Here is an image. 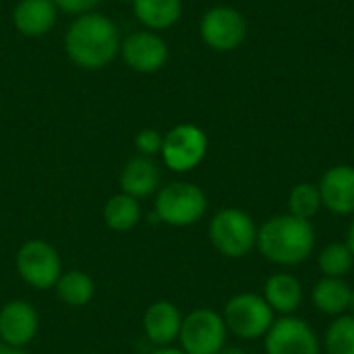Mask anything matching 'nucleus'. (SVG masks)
<instances>
[{"label":"nucleus","instance_id":"f8f14e48","mask_svg":"<svg viewBox=\"0 0 354 354\" xmlns=\"http://www.w3.org/2000/svg\"><path fill=\"white\" fill-rule=\"evenodd\" d=\"M39 317L27 301H10L0 309V342L25 348L37 334Z\"/></svg>","mask_w":354,"mask_h":354},{"label":"nucleus","instance_id":"aec40b11","mask_svg":"<svg viewBox=\"0 0 354 354\" xmlns=\"http://www.w3.org/2000/svg\"><path fill=\"white\" fill-rule=\"evenodd\" d=\"M56 297L68 305V307H85L89 305V301L93 299V292H95V286H93V280L81 272V270H68L64 274H60L56 286Z\"/></svg>","mask_w":354,"mask_h":354},{"label":"nucleus","instance_id":"9b49d317","mask_svg":"<svg viewBox=\"0 0 354 354\" xmlns=\"http://www.w3.org/2000/svg\"><path fill=\"white\" fill-rule=\"evenodd\" d=\"M120 54L133 71L156 73L168 60V46L153 31H135L120 44Z\"/></svg>","mask_w":354,"mask_h":354},{"label":"nucleus","instance_id":"c756f323","mask_svg":"<svg viewBox=\"0 0 354 354\" xmlns=\"http://www.w3.org/2000/svg\"><path fill=\"white\" fill-rule=\"evenodd\" d=\"M220 354H247V353H245L243 348H234V346H232V348H224Z\"/></svg>","mask_w":354,"mask_h":354},{"label":"nucleus","instance_id":"6ab92c4d","mask_svg":"<svg viewBox=\"0 0 354 354\" xmlns=\"http://www.w3.org/2000/svg\"><path fill=\"white\" fill-rule=\"evenodd\" d=\"M135 17L147 29H166L172 27L183 15L180 0H133Z\"/></svg>","mask_w":354,"mask_h":354},{"label":"nucleus","instance_id":"2eb2a0df","mask_svg":"<svg viewBox=\"0 0 354 354\" xmlns=\"http://www.w3.org/2000/svg\"><path fill=\"white\" fill-rule=\"evenodd\" d=\"M56 4L52 0H21L12 10V23L19 33L39 37L56 23Z\"/></svg>","mask_w":354,"mask_h":354},{"label":"nucleus","instance_id":"ddd939ff","mask_svg":"<svg viewBox=\"0 0 354 354\" xmlns=\"http://www.w3.org/2000/svg\"><path fill=\"white\" fill-rule=\"evenodd\" d=\"M319 195L326 209L336 216L354 214V166L338 164L324 172L319 180Z\"/></svg>","mask_w":354,"mask_h":354},{"label":"nucleus","instance_id":"2f4dec72","mask_svg":"<svg viewBox=\"0 0 354 354\" xmlns=\"http://www.w3.org/2000/svg\"><path fill=\"white\" fill-rule=\"evenodd\" d=\"M118 2H133V0H118Z\"/></svg>","mask_w":354,"mask_h":354},{"label":"nucleus","instance_id":"dca6fc26","mask_svg":"<svg viewBox=\"0 0 354 354\" xmlns=\"http://www.w3.org/2000/svg\"><path fill=\"white\" fill-rule=\"evenodd\" d=\"M158 187H160V168L151 158L137 156L124 164V168L120 172L122 193H127L135 199H143V197L153 195L158 191Z\"/></svg>","mask_w":354,"mask_h":354},{"label":"nucleus","instance_id":"a211bd4d","mask_svg":"<svg viewBox=\"0 0 354 354\" xmlns=\"http://www.w3.org/2000/svg\"><path fill=\"white\" fill-rule=\"evenodd\" d=\"M311 301L315 309L330 317H340L351 309L353 303V286L344 278H322L313 290Z\"/></svg>","mask_w":354,"mask_h":354},{"label":"nucleus","instance_id":"b1692460","mask_svg":"<svg viewBox=\"0 0 354 354\" xmlns=\"http://www.w3.org/2000/svg\"><path fill=\"white\" fill-rule=\"evenodd\" d=\"M324 353L354 354V315L334 317L324 336Z\"/></svg>","mask_w":354,"mask_h":354},{"label":"nucleus","instance_id":"5701e85b","mask_svg":"<svg viewBox=\"0 0 354 354\" xmlns=\"http://www.w3.org/2000/svg\"><path fill=\"white\" fill-rule=\"evenodd\" d=\"M324 207L319 187L313 183H299L288 195V214L301 220H311Z\"/></svg>","mask_w":354,"mask_h":354},{"label":"nucleus","instance_id":"7ed1b4c3","mask_svg":"<svg viewBox=\"0 0 354 354\" xmlns=\"http://www.w3.org/2000/svg\"><path fill=\"white\" fill-rule=\"evenodd\" d=\"M209 241L224 257L241 259L257 247V226L247 212L224 207L209 222Z\"/></svg>","mask_w":354,"mask_h":354},{"label":"nucleus","instance_id":"f3484780","mask_svg":"<svg viewBox=\"0 0 354 354\" xmlns=\"http://www.w3.org/2000/svg\"><path fill=\"white\" fill-rule=\"evenodd\" d=\"M263 299L274 313H280L282 317L292 315L303 303V286L292 274L278 272L266 280Z\"/></svg>","mask_w":354,"mask_h":354},{"label":"nucleus","instance_id":"412c9836","mask_svg":"<svg viewBox=\"0 0 354 354\" xmlns=\"http://www.w3.org/2000/svg\"><path fill=\"white\" fill-rule=\"evenodd\" d=\"M141 220V207L139 201L127 193L112 195L104 205V222L110 230L127 232L135 228Z\"/></svg>","mask_w":354,"mask_h":354},{"label":"nucleus","instance_id":"20e7f679","mask_svg":"<svg viewBox=\"0 0 354 354\" xmlns=\"http://www.w3.org/2000/svg\"><path fill=\"white\" fill-rule=\"evenodd\" d=\"M207 212L205 193L185 180L168 183L158 191L156 197V218L174 228H187L197 224Z\"/></svg>","mask_w":354,"mask_h":354},{"label":"nucleus","instance_id":"c85d7f7f","mask_svg":"<svg viewBox=\"0 0 354 354\" xmlns=\"http://www.w3.org/2000/svg\"><path fill=\"white\" fill-rule=\"evenodd\" d=\"M151 354H185L180 348H172V346H162V348H156Z\"/></svg>","mask_w":354,"mask_h":354},{"label":"nucleus","instance_id":"393cba45","mask_svg":"<svg viewBox=\"0 0 354 354\" xmlns=\"http://www.w3.org/2000/svg\"><path fill=\"white\" fill-rule=\"evenodd\" d=\"M162 143H164V137L156 129H143L135 137V147L145 158H151V156L160 153L162 151Z\"/></svg>","mask_w":354,"mask_h":354},{"label":"nucleus","instance_id":"f257e3e1","mask_svg":"<svg viewBox=\"0 0 354 354\" xmlns=\"http://www.w3.org/2000/svg\"><path fill=\"white\" fill-rule=\"evenodd\" d=\"M64 50L81 68H104L120 52L118 29L106 15L93 10L79 15L64 35Z\"/></svg>","mask_w":354,"mask_h":354},{"label":"nucleus","instance_id":"1a4fd4ad","mask_svg":"<svg viewBox=\"0 0 354 354\" xmlns=\"http://www.w3.org/2000/svg\"><path fill=\"white\" fill-rule=\"evenodd\" d=\"M266 338V354H322V340L315 330L295 315L274 322Z\"/></svg>","mask_w":354,"mask_h":354},{"label":"nucleus","instance_id":"a878e982","mask_svg":"<svg viewBox=\"0 0 354 354\" xmlns=\"http://www.w3.org/2000/svg\"><path fill=\"white\" fill-rule=\"evenodd\" d=\"M56 4V8L68 12V15H85V12H91L100 0H52Z\"/></svg>","mask_w":354,"mask_h":354},{"label":"nucleus","instance_id":"423d86ee","mask_svg":"<svg viewBox=\"0 0 354 354\" xmlns=\"http://www.w3.org/2000/svg\"><path fill=\"white\" fill-rule=\"evenodd\" d=\"M226 324L214 309H195L183 317L180 351L185 354H220L226 348Z\"/></svg>","mask_w":354,"mask_h":354},{"label":"nucleus","instance_id":"cd10ccee","mask_svg":"<svg viewBox=\"0 0 354 354\" xmlns=\"http://www.w3.org/2000/svg\"><path fill=\"white\" fill-rule=\"evenodd\" d=\"M346 245H348V249L353 251L354 255V222L348 226V232H346V241H344Z\"/></svg>","mask_w":354,"mask_h":354},{"label":"nucleus","instance_id":"9d476101","mask_svg":"<svg viewBox=\"0 0 354 354\" xmlns=\"http://www.w3.org/2000/svg\"><path fill=\"white\" fill-rule=\"evenodd\" d=\"M203 41L216 52L236 50L247 37V21L241 10L232 6L209 8L199 25Z\"/></svg>","mask_w":354,"mask_h":354},{"label":"nucleus","instance_id":"39448f33","mask_svg":"<svg viewBox=\"0 0 354 354\" xmlns=\"http://www.w3.org/2000/svg\"><path fill=\"white\" fill-rule=\"evenodd\" d=\"M224 324L226 330L232 332L241 340H257L263 338L276 322V313L266 303L263 297L255 292L234 295L224 307Z\"/></svg>","mask_w":354,"mask_h":354},{"label":"nucleus","instance_id":"4be33fe9","mask_svg":"<svg viewBox=\"0 0 354 354\" xmlns=\"http://www.w3.org/2000/svg\"><path fill=\"white\" fill-rule=\"evenodd\" d=\"M317 266L326 278H344L354 266L353 251L346 243H330L319 251Z\"/></svg>","mask_w":354,"mask_h":354},{"label":"nucleus","instance_id":"bb28decb","mask_svg":"<svg viewBox=\"0 0 354 354\" xmlns=\"http://www.w3.org/2000/svg\"><path fill=\"white\" fill-rule=\"evenodd\" d=\"M0 354H29V353H25L23 348H12V346H6V344H2V342H0Z\"/></svg>","mask_w":354,"mask_h":354},{"label":"nucleus","instance_id":"0eeeda50","mask_svg":"<svg viewBox=\"0 0 354 354\" xmlns=\"http://www.w3.org/2000/svg\"><path fill=\"white\" fill-rule=\"evenodd\" d=\"M17 272L23 278V282L29 284L31 288L48 290L56 286L62 274V261L58 251L50 243L33 239L19 249Z\"/></svg>","mask_w":354,"mask_h":354},{"label":"nucleus","instance_id":"f03ea898","mask_svg":"<svg viewBox=\"0 0 354 354\" xmlns=\"http://www.w3.org/2000/svg\"><path fill=\"white\" fill-rule=\"evenodd\" d=\"M257 249L270 263L282 268L299 266L315 249V230L309 220L280 214L257 228Z\"/></svg>","mask_w":354,"mask_h":354},{"label":"nucleus","instance_id":"4468645a","mask_svg":"<svg viewBox=\"0 0 354 354\" xmlns=\"http://www.w3.org/2000/svg\"><path fill=\"white\" fill-rule=\"evenodd\" d=\"M180 326H183V315L178 307L170 301H156L153 305L147 307L143 315L145 338L158 348L170 346L174 340H178Z\"/></svg>","mask_w":354,"mask_h":354},{"label":"nucleus","instance_id":"6e6552de","mask_svg":"<svg viewBox=\"0 0 354 354\" xmlns=\"http://www.w3.org/2000/svg\"><path fill=\"white\" fill-rule=\"evenodd\" d=\"M160 153L172 172H189L203 162L207 153V135L197 124H176L166 133Z\"/></svg>","mask_w":354,"mask_h":354},{"label":"nucleus","instance_id":"7c9ffc66","mask_svg":"<svg viewBox=\"0 0 354 354\" xmlns=\"http://www.w3.org/2000/svg\"><path fill=\"white\" fill-rule=\"evenodd\" d=\"M351 311H353V315H354V286H353V303H351Z\"/></svg>","mask_w":354,"mask_h":354}]
</instances>
